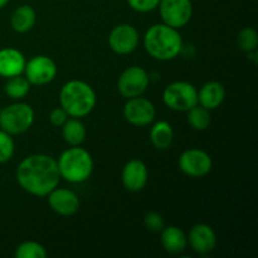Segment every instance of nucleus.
I'll list each match as a JSON object with an SVG mask.
<instances>
[{
    "mask_svg": "<svg viewBox=\"0 0 258 258\" xmlns=\"http://www.w3.org/2000/svg\"><path fill=\"white\" fill-rule=\"evenodd\" d=\"M15 178L23 190L34 197H47L60 181L57 160L47 154H32L23 159Z\"/></svg>",
    "mask_w": 258,
    "mask_h": 258,
    "instance_id": "nucleus-1",
    "label": "nucleus"
},
{
    "mask_svg": "<svg viewBox=\"0 0 258 258\" xmlns=\"http://www.w3.org/2000/svg\"><path fill=\"white\" fill-rule=\"evenodd\" d=\"M144 47L154 59L168 62L181 54L184 43L179 29L161 23L151 25L146 30L144 35Z\"/></svg>",
    "mask_w": 258,
    "mask_h": 258,
    "instance_id": "nucleus-2",
    "label": "nucleus"
},
{
    "mask_svg": "<svg viewBox=\"0 0 258 258\" xmlns=\"http://www.w3.org/2000/svg\"><path fill=\"white\" fill-rule=\"evenodd\" d=\"M97 95L90 83L71 80L59 91V105L70 117L82 118L90 115L96 107Z\"/></svg>",
    "mask_w": 258,
    "mask_h": 258,
    "instance_id": "nucleus-3",
    "label": "nucleus"
},
{
    "mask_svg": "<svg viewBox=\"0 0 258 258\" xmlns=\"http://www.w3.org/2000/svg\"><path fill=\"white\" fill-rule=\"evenodd\" d=\"M60 179L72 184L85 183L93 173L92 155L86 149L71 146L63 151L57 160Z\"/></svg>",
    "mask_w": 258,
    "mask_h": 258,
    "instance_id": "nucleus-4",
    "label": "nucleus"
},
{
    "mask_svg": "<svg viewBox=\"0 0 258 258\" xmlns=\"http://www.w3.org/2000/svg\"><path fill=\"white\" fill-rule=\"evenodd\" d=\"M35 120V112L30 105L17 102L0 111V128L12 136L27 133Z\"/></svg>",
    "mask_w": 258,
    "mask_h": 258,
    "instance_id": "nucleus-5",
    "label": "nucleus"
},
{
    "mask_svg": "<svg viewBox=\"0 0 258 258\" xmlns=\"http://www.w3.org/2000/svg\"><path fill=\"white\" fill-rule=\"evenodd\" d=\"M163 102L170 110L186 112L198 105V90L190 82L175 81L164 88Z\"/></svg>",
    "mask_w": 258,
    "mask_h": 258,
    "instance_id": "nucleus-6",
    "label": "nucleus"
},
{
    "mask_svg": "<svg viewBox=\"0 0 258 258\" xmlns=\"http://www.w3.org/2000/svg\"><path fill=\"white\" fill-rule=\"evenodd\" d=\"M158 9L164 24L175 29L185 27L193 17L191 0H160Z\"/></svg>",
    "mask_w": 258,
    "mask_h": 258,
    "instance_id": "nucleus-7",
    "label": "nucleus"
},
{
    "mask_svg": "<svg viewBox=\"0 0 258 258\" xmlns=\"http://www.w3.org/2000/svg\"><path fill=\"white\" fill-rule=\"evenodd\" d=\"M150 83V76L140 66L127 67L117 80V90L125 98L143 96Z\"/></svg>",
    "mask_w": 258,
    "mask_h": 258,
    "instance_id": "nucleus-8",
    "label": "nucleus"
},
{
    "mask_svg": "<svg viewBox=\"0 0 258 258\" xmlns=\"http://www.w3.org/2000/svg\"><path fill=\"white\" fill-rule=\"evenodd\" d=\"M58 67L54 59L48 55H34L27 60L23 75L25 76L30 85L45 86L57 77Z\"/></svg>",
    "mask_w": 258,
    "mask_h": 258,
    "instance_id": "nucleus-9",
    "label": "nucleus"
},
{
    "mask_svg": "<svg viewBox=\"0 0 258 258\" xmlns=\"http://www.w3.org/2000/svg\"><path fill=\"white\" fill-rule=\"evenodd\" d=\"M181 173L190 178H203L211 173L213 160L207 151L201 149H188L183 151L178 160Z\"/></svg>",
    "mask_w": 258,
    "mask_h": 258,
    "instance_id": "nucleus-10",
    "label": "nucleus"
},
{
    "mask_svg": "<svg viewBox=\"0 0 258 258\" xmlns=\"http://www.w3.org/2000/svg\"><path fill=\"white\" fill-rule=\"evenodd\" d=\"M123 117L130 125L144 127L154 122L156 117L155 105L143 96L127 98L123 106Z\"/></svg>",
    "mask_w": 258,
    "mask_h": 258,
    "instance_id": "nucleus-11",
    "label": "nucleus"
},
{
    "mask_svg": "<svg viewBox=\"0 0 258 258\" xmlns=\"http://www.w3.org/2000/svg\"><path fill=\"white\" fill-rule=\"evenodd\" d=\"M108 47L118 55H126L133 53L140 42L139 30L134 25L122 23L112 28L107 38Z\"/></svg>",
    "mask_w": 258,
    "mask_h": 258,
    "instance_id": "nucleus-12",
    "label": "nucleus"
},
{
    "mask_svg": "<svg viewBox=\"0 0 258 258\" xmlns=\"http://www.w3.org/2000/svg\"><path fill=\"white\" fill-rule=\"evenodd\" d=\"M47 199L50 209L59 216H73L80 209V198L71 189L57 186L48 194Z\"/></svg>",
    "mask_w": 258,
    "mask_h": 258,
    "instance_id": "nucleus-13",
    "label": "nucleus"
},
{
    "mask_svg": "<svg viewBox=\"0 0 258 258\" xmlns=\"http://www.w3.org/2000/svg\"><path fill=\"white\" fill-rule=\"evenodd\" d=\"M149 180V170L145 163L138 159L127 161L121 173V181L126 190L138 193L146 186Z\"/></svg>",
    "mask_w": 258,
    "mask_h": 258,
    "instance_id": "nucleus-14",
    "label": "nucleus"
},
{
    "mask_svg": "<svg viewBox=\"0 0 258 258\" xmlns=\"http://www.w3.org/2000/svg\"><path fill=\"white\" fill-rule=\"evenodd\" d=\"M188 244L194 252L201 254L209 253L217 247V233L209 224H194L188 233Z\"/></svg>",
    "mask_w": 258,
    "mask_h": 258,
    "instance_id": "nucleus-15",
    "label": "nucleus"
},
{
    "mask_svg": "<svg viewBox=\"0 0 258 258\" xmlns=\"http://www.w3.org/2000/svg\"><path fill=\"white\" fill-rule=\"evenodd\" d=\"M25 55L17 48L7 47L0 49V77L10 78L23 75L24 72Z\"/></svg>",
    "mask_w": 258,
    "mask_h": 258,
    "instance_id": "nucleus-16",
    "label": "nucleus"
},
{
    "mask_svg": "<svg viewBox=\"0 0 258 258\" xmlns=\"http://www.w3.org/2000/svg\"><path fill=\"white\" fill-rule=\"evenodd\" d=\"M226 87L218 81L204 83L198 91V103L209 111L218 108L226 98Z\"/></svg>",
    "mask_w": 258,
    "mask_h": 258,
    "instance_id": "nucleus-17",
    "label": "nucleus"
},
{
    "mask_svg": "<svg viewBox=\"0 0 258 258\" xmlns=\"http://www.w3.org/2000/svg\"><path fill=\"white\" fill-rule=\"evenodd\" d=\"M161 246L171 254L183 253L188 247V237L185 232L176 226H168L161 229Z\"/></svg>",
    "mask_w": 258,
    "mask_h": 258,
    "instance_id": "nucleus-18",
    "label": "nucleus"
},
{
    "mask_svg": "<svg viewBox=\"0 0 258 258\" xmlns=\"http://www.w3.org/2000/svg\"><path fill=\"white\" fill-rule=\"evenodd\" d=\"M35 22H37V12L34 8L29 4L19 5L14 12L12 13L10 17V25L14 32L27 33L33 29Z\"/></svg>",
    "mask_w": 258,
    "mask_h": 258,
    "instance_id": "nucleus-19",
    "label": "nucleus"
},
{
    "mask_svg": "<svg viewBox=\"0 0 258 258\" xmlns=\"http://www.w3.org/2000/svg\"><path fill=\"white\" fill-rule=\"evenodd\" d=\"M62 138L70 146H80L87 138L86 126L80 118L68 117L62 126Z\"/></svg>",
    "mask_w": 258,
    "mask_h": 258,
    "instance_id": "nucleus-20",
    "label": "nucleus"
},
{
    "mask_svg": "<svg viewBox=\"0 0 258 258\" xmlns=\"http://www.w3.org/2000/svg\"><path fill=\"white\" fill-rule=\"evenodd\" d=\"M150 141L158 150H166L174 141V128L168 121H156L150 130Z\"/></svg>",
    "mask_w": 258,
    "mask_h": 258,
    "instance_id": "nucleus-21",
    "label": "nucleus"
},
{
    "mask_svg": "<svg viewBox=\"0 0 258 258\" xmlns=\"http://www.w3.org/2000/svg\"><path fill=\"white\" fill-rule=\"evenodd\" d=\"M30 83L25 78L24 75L14 76V77L7 78V82L4 86L5 95L9 98L15 101H20L27 97L28 93L30 92Z\"/></svg>",
    "mask_w": 258,
    "mask_h": 258,
    "instance_id": "nucleus-22",
    "label": "nucleus"
},
{
    "mask_svg": "<svg viewBox=\"0 0 258 258\" xmlns=\"http://www.w3.org/2000/svg\"><path fill=\"white\" fill-rule=\"evenodd\" d=\"M186 112H188V117H186L188 118V123L194 130L204 131L211 125V111L204 108L199 103L191 107L190 110L186 111Z\"/></svg>",
    "mask_w": 258,
    "mask_h": 258,
    "instance_id": "nucleus-23",
    "label": "nucleus"
},
{
    "mask_svg": "<svg viewBox=\"0 0 258 258\" xmlns=\"http://www.w3.org/2000/svg\"><path fill=\"white\" fill-rule=\"evenodd\" d=\"M14 256L15 258H45L48 257V252L39 242L25 241L17 247Z\"/></svg>",
    "mask_w": 258,
    "mask_h": 258,
    "instance_id": "nucleus-24",
    "label": "nucleus"
},
{
    "mask_svg": "<svg viewBox=\"0 0 258 258\" xmlns=\"http://www.w3.org/2000/svg\"><path fill=\"white\" fill-rule=\"evenodd\" d=\"M237 44H238L239 49H242L246 53L257 50L258 34L256 29L249 27L243 28V29L238 33V35H237Z\"/></svg>",
    "mask_w": 258,
    "mask_h": 258,
    "instance_id": "nucleus-25",
    "label": "nucleus"
},
{
    "mask_svg": "<svg viewBox=\"0 0 258 258\" xmlns=\"http://www.w3.org/2000/svg\"><path fill=\"white\" fill-rule=\"evenodd\" d=\"M15 153L14 139L10 134L0 128V164L8 163Z\"/></svg>",
    "mask_w": 258,
    "mask_h": 258,
    "instance_id": "nucleus-26",
    "label": "nucleus"
},
{
    "mask_svg": "<svg viewBox=\"0 0 258 258\" xmlns=\"http://www.w3.org/2000/svg\"><path fill=\"white\" fill-rule=\"evenodd\" d=\"M144 224L151 232H160L165 227L164 217L158 212H149L144 217Z\"/></svg>",
    "mask_w": 258,
    "mask_h": 258,
    "instance_id": "nucleus-27",
    "label": "nucleus"
},
{
    "mask_svg": "<svg viewBox=\"0 0 258 258\" xmlns=\"http://www.w3.org/2000/svg\"><path fill=\"white\" fill-rule=\"evenodd\" d=\"M160 0H127V4L134 12L150 13L158 9Z\"/></svg>",
    "mask_w": 258,
    "mask_h": 258,
    "instance_id": "nucleus-28",
    "label": "nucleus"
},
{
    "mask_svg": "<svg viewBox=\"0 0 258 258\" xmlns=\"http://www.w3.org/2000/svg\"><path fill=\"white\" fill-rule=\"evenodd\" d=\"M68 117H70V116H68V113L66 112V111L63 110L60 106L59 107L53 108L49 113L50 123H52L53 126H55V127H60V126H62L63 123L67 121Z\"/></svg>",
    "mask_w": 258,
    "mask_h": 258,
    "instance_id": "nucleus-29",
    "label": "nucleus"
},
{
    "mask_svg": "<svg viewBox=\"0 0 258 258\" xmlns=\"http://www.w3.org/2000/svg\"><path fill=\"white\" fill-rule=\"evenodd\" d=\"M10 0H0V9H3V8L7 7L8 4H9Z\"/></svg>",
    "mask_w": 258,
    "mask_h": 258,
    "instance_id": "nucleus-30",
    "label": "nucleus"
},
{
    "mask_svg": "<svg viewBox=\"0 0 258 258\" xmlns=\"http://www.w3.org/2000/svg\"><path fill=\"white\" fill-rule=\"evenodd\" d=\"M0 111H2V108H0Z\"/></svg>",
    "mask_w": 258,
    "mask_h": 258,
    "instance_id": "nucleus-31",
    "label": "nucleus"
}]
</instances>
